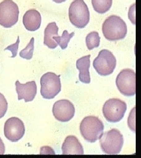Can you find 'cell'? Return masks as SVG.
Instances as JSON below:
<instances>
[{
  "mask_svg": "<svg viewBox=\"0 0 141 158\" xmlns=\"http://www.w3.org/2000/svg\"><path fill=\"white\" fill-rule=\"evenodd\" d=\"M91 55L83 56L78 59L76 62L77 69L80 71L79 79L84 84H89L91 82V77L89 74V67L91 65Z\"/></svg>",
  "mask_w": 141,
  "mask_h": 158,
  "instance_id": "obj_15",
  "label": "cell"
},
{
  "mask_svg": "<svg viewBox=\"0 0 141 158\" xmlns=\"http://www.w3.org/2000/svg\"><path fill=\"white\" fill-rule=\"evenodd\" d=\"M100 148L108 155H118L120 153L124 144V138L121 132L113 129L105 132L99 139Z\"/></svg>",
  "mask_w": 141,
  "mask_h": 158,
  "instance_id": "obj_3",
  "label": "cell"
},
{
  "mask_svg": "<svg viewBox=\"0 0 141 158\" xmlns=\"http://www.w3.org/2000/svg\"><path fill=\"white\" fill-rule=\"evenodd\" d=\"M75 34V32H72L70 34H69L67 30H65L63 31L61 37L58 35L54 36L53 37L52 39L56 41L58 45H59L61 47L62 49L64 50L67 47L68 44L70 42L71 38L73 37Z\"/></svg>",
  "mask_w": 141,
  "mask_h": 158,
  "instance_id": "obj_18",
  "label": "cell"
},
{
  "mask_svg": "<svg viewBox=\"0 0 141 158\" xmlns=\"http://www.w3.org/2000/svg\"><path fill=\"white\" fill-rule=\"evenodd\" d=\"M71 23L77 28H83L88 24L90 19L89 10L84 0H75L69 9Z\"/></svg>",
  "mask_w": 141,
  "mask_h": 158,
  "instance_id": "obj_4",
  "label": "cell"
},
{
  "mask_svg": "<svg viewBox=\"0 0 141 158\" xmlns=\"http://www.w3.org/2000/svg\"><path fill=\"white\" fill-rule=\"evenodd\" d=\"M58 30L59 28L55 22L48 24L44 30V44L50 49H55L58 47V44L52 38L58 35Z\"/></svg>",
  "mask_w": 141,
  "mask_h": 158,
  "instance_id": "obj_16",
  "label": "cell"
},
{
  "mask_svg": "<svg viewBox=\"0 0 141 158\" xmlns=\"http://www.w3.org/2000/svg\"><path fill=\"white\" fill-rule=\"evenodd\" d=\"M93 66L97 73L102 76L112 74L116 67V59L113 53L107 49L99 52L93 62Z\"/></svg>",
  "mask_w": 141,
  "mask_h": 158,
  "instance_id": "obj_9",
  "label": "cell"
},
{
  "mask_svg": "<svg viewBox=\"0 0 141 158\" xmlns=\"http://www.w3.org/2000/svg\"><path fill=\"white\" fill-rule=\"evenodd\" d=\"M23 23L24 27L30 31H35L40 27L41 24V16L36 10H28L23 18Z\"/></svg>",
  "mask_w": 141,
  "mask_h": 158,
  "instance_id": "obj_14",
  "label": "cell"
},
{
  "mask_svg": "<svg viewBox=\"0 0 141 158\" xmlns=\"http://www.w3.org/2000/svg\"><path fill=\"white\" fill-rule=\"evenodd\" d=\"M25 127L24 122L17 117H12L5 122L4 135L11 142H17L24 137Z\"/></svg>",
  "mask_w": 141,
  "mask_h": 158,
  "instance_id": "obj_10",
  "label": "cell"
},
{
  "mask_svg": "<svg viewBox=\"0 0 141 158\" xmlns=\"http://www.w3.org/2000/svg\"><path fill=\"white\" fill-rule=\"evenodd\" d=\"M52 113L58 121L66 122L70 121L75 116V108L68 100H61L53 104Z\"/></svg>",
  "mask_w": 141,
  "mask_h": 158,
  "instance_id": "obj_11",
  "label": "cell"
},
{
  "mask_svg": "<svg viewBox=\"0 0 141 158\" xmlns=\"http://www.w3.org/2000/svg\"><path fill=\"white\" fill-rule=\"evenodd\" d=\"M100 37H99V33L96 31H92L89 33L85 39L87 47L88 50L91 51L95 48H98L100 45Z\"/></svg>",
  "mask_w": 141,
  "mask_h": 158,
  "instance_id": "obj_19",
  "label": "cell"
},
{
  "mask_svg": "<svg viewBox=\"0 0 141 158\" xmlns=\"http://www.w3.org/2000/svg\"><path fill=\"white\" fill-rule=\"evenodd\" d=\"M41 94L46 99L55 98L61 91L60 75L48 72L43 75L40 79Z\"/></svg>",
  "mask_w": 141,
  "mask_h": 158,
  "instance_id": "obj_6",
  "label": "cell"
},
{
  "mask_svg": "<svg viewBox=\"0 0 141 158\" xmlns=\"http://www.w3.org/2000/svg\"><path fill=\"white\" fill-rule=\"evenodd\" d=\"M80 130L85 140L89 143H95L104 134V123L96 116H87L80 123Z\"/></svg>",
  "mask_w": 141,
  "mask_h": 158,
  "instance_id": "obj_2",
  "label": "cell"
},
{
  "mask_svg": "<svg viewBox=\"0 0 141 158\" xmlns=\"http://www.w3.org/2000/svg\"><path fill=\"white\" fill-rule=\"evenodd\" d=\"M135 4H133L131 6L130 9L128 12V18L129 19L131 20L132 23L134 24H135Z\"/></svg>",
  "mask_w": 141,
  "mask_h": 158,
  "instance_id": "obj_23",
  "label": "cell"
},
{
  "mask_svg": "<svg viewBox=\"0 0 141 158\" xmlns=\"http://www.w3.org/2000/svg\"><path fill=\"white\" fill-rule=\"evenodd\" d=\"M8 110V102L4 96L0 93V119L3 118Z\"/></svg>",
  "mask_w": 141,
  "mask_h": 158,
  "instance_id": "obj_21",
  "label": "cell"
},
{
  "mask_svg": "<svg viewBox=\"0 0 141 158\" xmlns=\"http://www.w3.org/2000/svg\"><path fill=\"white\" fill-rule=\"evenodd\" d=\"M62 151L63 155H84L82 145L74 135H69L66 137L62 145Z\"/></svg>",
  "mask_w": 141,
  "mask_h": 158,
  "instance_id": "obj_13",
  "label": "cell"
},
{
  "mask_svg": "<svg viewBox=\"0 0 141 158\" xmlns=\"http://www.w3.org/2000/svg\"><path fill=\"white\" fill-rule=\"evenodd\" d=\"M116 84L120 92L125 96H133L136 93V74L131 69H124L118 74Z\"/></svg>",
  "mask_w": 141,
  "mask_h": 158,
  "instance_id": "obj_7",
  "label": "cell"
},
{
  "mask_svg": "<svg viewBox=\"0 0 141 158\" xmlns=\"http://www.w3.org/2000/svg\"><path fill=\"white\" fill-rule=\"evenodd\" d=\"M5 145L2 140L0 138V155H4L5 153Z\"/></svg>",
  "mask_w": 141,
  "mask_h": 158,
  "instance_id": "obj_25",
  "label": "cell"
},
{
  "mask_svg": "<svg viewBox=\"0 0 141 158\" xmlns=\"http://www.w3.org/2000/svg\"><path fill=\"white\" fill-rule=\"evenodd\" d=\"M19 42H20L19 37H18V39H17L16 42H15L14 44L8 46V47H7L6 48H5V49H4L5 51V50H8V51H10L12 52V56H11V57H12V58L15 57L16 55H17L18 50V48H19Z\"/></svg>",
  "mask_w": 141,
  "mask_h": 158,
  "instance_id": "obj_22",
  "label": "cell"
},
{
  "mask_svg": "<svg viewBox=\"0 0 141 158\" xmlns=\"http://www.w3.org/2000/svg\"><path fill=\"white\" fill-rule=\"evenodd\" d=\"M19 10L12 0H4L0 3V25L11 28L18 21Z\"/></svg>",
  "mask_w": 141,
  "mask_h": 158,
  "instance_id": "obj_8",
  "label": "cell"
},
{
  "mask_svg": "<svg viewBox=\"0 0 141 158\" xmlns=\"http://www.w3.org/2000/svg\"><path fill=\"white\" fill-rule=\"evenodd\" d=\"M52 1H54L56 3L59 4V3H62V2H63L66 1V0H52Z\"/></svg>",
  "mask_w": 141,
  "mask_h": 158,
  "instance_id": "obj_26",
  "label": "cell"
},
{
  "mask_svg": "<svg viewBox=\"0 0 141 158\" xmlns=\"http://www.w3.org/2000/svg\"><path fill=\"white\" fill-rule=\"evenodd\" d=\"M94 10L98 14H104L112 7L113 0H92Z\"/></svg>",
  "mask_w": 141,
  "mask_h": 158,
  "instance_id": "obj_17",
  "label": "cell"
},
{
  "mask_svg": "<svg viewBox=\"0 0 141 158\" xmlns=\"http://www.w3.org/2000/svg\"><path fill=\"white\" fill-rule=\"evenodd\" d=\"M15 85L19 100L24 99L26 102L33 101L37 91V85L35 81H33L28 82L26 84H22L19 82V81H16Z\"/></svg>",
  "mask_w": 141,
  "mask_h": 158,
  "instance_id": "obj_12",
  "label": "cell"
},
{
  "mask_svg": "<svg viewBox=\"0 0 141 158\" xmlns=\"http://www.w3.org/2000/svg\"><path fill=\"white\" fill-rule=\"evenodd\" d=\"M135 111L134 112V114L132 116L131 114L128 117V124L129 127L133 131L135 132V121H134V119H135Z\"/></svg>",
  "mask_w": 141,
  "mask_h": 158,
  "instance_id": "obj_24",
  "label": "cell"
},
{
  "mask_svg": "<svg viewBox=\"0 0 141 158\" xmlns=\"http://www.w3.org/2000/svg\"><path fill=\"white\" fill-rule=\"evenodd\" d=\"M127 104L122 100L113 98L106 101L103 106V114L106 121L116 123L123 118L127 111Z\"/></svg>",
  "mask_w": 141,
  "mask_h": 158,
  "instance_id": "obj_5",
  "label": "cell"
},
{
  "mask_svg": "<svg viewBox=\"0 0 141 158\" xmlns=\"http://www.w3.org/2000/svg\"><path fill=\"white\" fill-rule=\"evenodd\" d=\"M34 49V38L33 37L32 38V39L30 40V42L26 47L20 52L19 56L24 59L30 60L33 57Z\"/></svg>",
  "mask_w": 141,
  "mask_h": 158,
  "instance_id": "obj_20",
  "label": "cell"
},
{
  "mask_svg": "<svg viewBox=\"0 0 141 158\" xmlns=\"http://www.w3.org/2000/svg\"><path fill=\"white\" fill-rule=\"evenodd\" d=\"M102 33L104 37L110 41L121 40L126 37L127 24L120 16L112 15L105 20Z\"/></svg>",
  "mask_w": 141,
  "mask_h": 158,
  "instance_id": "obj_1",
  "label": "cell"
}]
</instances>
